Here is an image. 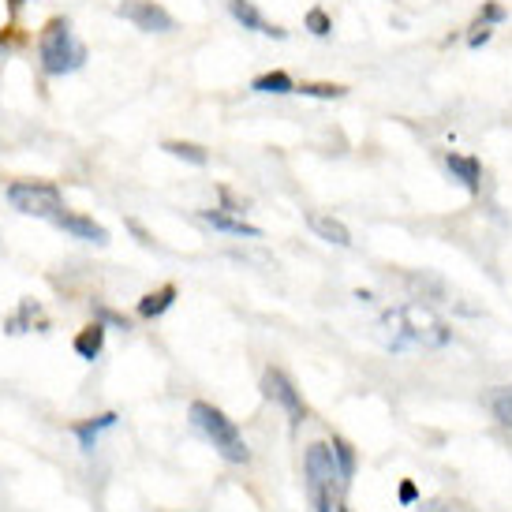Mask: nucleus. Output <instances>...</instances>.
I'll list each match as a JSON object with an SVG mask.
<instances>
[{
	"label": "nucleus",
	"instance_id": "obj_8",
	"mask_svg": "<svg viewBox=\"0 0 512 512\" xmlns=\"http://www.w3.org/2000/svg\"><path fill=\"white\" fill-rule=\"evenodd\" d=\"M228 12H232V19H236L243 30H251V34H262V38H277V42H285V38H288V30L281 27V23L266 19V15L258 12L251 0H228Z\"/></svg>",
	"mask_w": 512,
	"mask_h": 512
},
{
	"label": "nucleus",
	"instance_id": "obj_31",
	"mask_svg": "<svg viewBox=\"0 0 512 512\" xmlns=\"http://www.w3.org/2000/svg\"><path fill=\"white\" fill-rule=\"evenodd\" d=\"M333 512H352V509H348V505H337V509H333Z\"/></svg>",
	"mask_w": 512,
	"mask_h": 512
},
{
	"label": "nucleus",
	"instance_id": "obj_14",
	"mask_svg": "<svg viewBox=\"0 0 512 512\" xmlns=\"http://www.w3.org/2000/svg\"><path fill=\"white\" fill-rule=\"evenodd\" d=\"M30 326L45 329V326H49V322H45L42 307H38V303H34V299H23V303H19V311H15L12 318H8V322H4V329H8V333H27Z\"/></svg>",
	"mask_w": 512,
	"mask_h": 512
},
{
	"label": "nucleus",
	"instance_id": "obj_11",
	"mask_svg": "<svg viewBox=\"0 0 512 512\" xmlns=\"http://www.w3.org/2000/svg\"><path fill=\"white\" fill-rule=\"evenodd\" d=\"M199 221H202V225L217 228V232H225V236H243V240H262V228L247 225L243 217H232L228 210H202Z\"/></svg>",
	"mask_w": 512,
	"mask_h": 512
},
{
	"label": "nucleus",
	"instance_id": "obj_30",
	"mask_svg": "<svg viewBox=\"0 0 512 512\" xmlns=\"http://www.w3.org/2000/svg\"><path fill=\"white\" fill-rule=\"evenodd\" d=\"M19 8H23V0H8V12H12V15L19 12Z\"/></svg>",
	"mask_w": 512,
	"mask_h": 512
},
{
	"label": "nucleus",
	"instance_id": "obj_18",
	"mask_svg": "<svg viewBox=\"0 0 512 512\" xmlns=\"http://www.w3.org/2000/svg\"><path fill=\"white\" fill-rule=\"evenodd\" d=\"M251 90H255V94H296V83H292L288 72H266L251 83Z\"/></svg>",
	"mask_w": 512,
	"mask_h": 512
},
{
	"label": "nucleus",
	"instance_id": "obj_13",
	"mask_svg": "<svg viewBox=\"0 0 512 512\" xmlns=\"http://www.w3.org/2000/svg\"><path fill=\"white\" fill-rule=\"evenodd\" d=\"M101 348H105V326L101 322H90L86 329H79V337H75V356L86 359V363H94L101 356Z\"/></svg>",
	"mask_w": 512,
	"mask_h": 512
},
{
	"label": "nucleus",
	"instance_id": "obj_28",
	"mask_svg": "<svg viewBox=\"0 0 512 512\" xmlns=\"http://www.w3.org/2000/svg\"><path fill=\"white\" fill-rule=\"evenodd\" d=\"M419 512H456V505H449V501L434 498V501H423V505H419Z\"/></svg>",
	"mask_w": 512,
	"mask_h": 512
},
{
	"label": "nucleus",
	"instance_id": "obj_3",
	"mask_svg": "<svg viewBox=\"0 0 512 512\" xmlns=\"http://www.w3.org/2000/svg\"><path fill=\"white\" fill-rule=\"evenodd\" d=\"M38 60H42L45 75H68L79 72L86 64V45L75 38V30L68 19H49L38 38Z\"/></svg>",
	"mask_w": 512,
	"mask_h": 512
},
{
	"label": "nucleus",
	"instance_id": "obj_15",
	"mask_svg": "<svg viewBox=\"0 0 512 512\" xmlns=\"http://www.w3.org/2000/svg\"><path fill=\"white\" fill-rule=\"evenodd\" d=\"M116 419H120L116 412H105V415H98V419H86V423H79V427H75V438H79V445H83V453H94L101 430L116 427Z\"/></svg>",
	"mask_w": 512,
	"mask_h": 512
},
{
	"label": "nucleus",
	"instance_id": "obj_5",
	"mask_svg": "<svg viewBox=\"0 0 512 512\" xmlns=\"http://www.w3.org/2000/svg\"><path fill=\"white\" fill-rule=\"evenodd\" d=\"M8 202L12 210L27 217H45V221H57L68 206H64V195H60L57 184H45V180H15L8 187Z\"/></svg>",
	"mask_w": 512,
	"mask_h": 512
},
{
	"label": "nucleus",
	"instance_id": "obj_19",
	"mask_svg": "<svg viewBox=\"0 0 512 512\" xmlns=\"http://www.w3.org/2000/svg\"><path fill=\"white\" fill-rule=\"evenodd\" d=\"M161 150H165V154H172V157H180V161H187V165H199V169L210 161V154H206L199 143H184V139H169Z\"/></svg>",
	"mask_w": 512,
	"mask_h": 512
},
{
	"label": "nucleus",
	"instance_id": "obj_10",
	"mask_svg": "<svg viewBox=\"0 0 512 512\" xmlns=\"http://www.w3.org/2000/svg\"><path fill=\"white\" fill-rule=\"evenodd\" d=\"M53 225L64 228V232H68V236H75V240L98 243V247H105V243H109V228L98 225L94 217H83V214H72V210H64V214H60Z\"/></svg>",
	"mask_w": 512,
	"mask_h": 512
},
{
	"label": "nucleus",
	"instance_id": "obj_24",
	"mask_svg": "<svg viewBox=\"0 0 512 512\" xmlns=\"http://www.w3.org/2000/svg\"><path fill=\"white\" fill-rule=\"evenodd\" d=\"M490 38H494V27H486V23H479V19L468 27V45H471V49H483Z\"/></svg>",
	"mask_w": 512,
	"mask_h": 512
},
{
	"label": "nucleus",
	"instance_id": "obj_26",
	"mask_svg": "<svg viewBox=\"0 0 512 512\" xmlns=\"http://www.w3.org/2000/svg\"><path fill=\"white\" fill-rule=\"evenodd\" d=\"M98 318H101V322H109V326H116V329H131V322L124 318V314L105 311V307H98Z\"/></svg>",
	"mask_w": 512,
	"mask_h": 512
},
{
	"label": "nucleus",
	"instance_id": "obj_21",
	"mask_svg": "<svg viewBox=\"0 0 512 512\" xmlns=\"http://www.w3.org/2000/svg\"><path fill=\"white\" fill-rule=\"evenodd\" d=\"M296 94H303V98L337 101V98L348 94V86H341V83H296Z\"/></svg>",
	"mask_w": 512,
	"mask_h": 512
},
{
	"label": "nucleus",
	"instance_id": "obj_22",
	"mask_svg": "<svg viewBox=\"0 0 512 512\" xmlns=\"http://www.w3.org/2000/svg\"><path fill=\"white\" fill-rule=\"evenodd\" d=\"M303 27L311 30L314 38H329L333 34V19H329L326 8H311V12L303 15Z\"/></svg>",
	"mask_w": 512,
	"mask_h": 512
},
{
	"label": "nucleus",
	"instance_id": "obj_4",
	"mask_svg": "<svg viewBox=\"0 0 512 512\" xmlns=\"http://www.w3.org/2000/svg\"><path fill=\"white\" fill-rule=\"evenodd\" d=\"M303 475H307V498H311L314 512H333V490H344L341 471H337V460H333V445H322L314 441L307 445V456H303Z\"/></svg>",
	"mask_w": 512,
	"mask_h": 512
},
{
	"label": "nucleus",
	"instance_id": "obj_7",
	"mask_svg": "<svg viewBox=\"0 0 512 512\" xmlns=\"http://www.w3.org/2000/svg\"><path fill=\"white\" fill-rule=\"evenodd\" d=\"M262 393H266L273 404H281V408H285L292 427H299V423L307 419V404H303L299 389L292 385V378H288L285 370H277V367L266 370V374H262Z\"/></svg>",
	"mask_w": 512,
	"mask_h": 512
},
{
	"label": "nucleus",
	"instance_id": "obj_6",
	"mask_svg": "<svg viewBox=\"0 0 512 512\" xmlns=\"http://www.w3.org/2000/svg\"><path fill=\"white\" fill-rule=\"evenodd\" d=\"M116 15L128 19L131 27L143 30V34H169V30H176V19L161 4H154V0H120Z\"/></svg>",
	"mask_w": 512,
	"mask_h": 512
},
{
	"label": "nucleus",
	"instance_id": "obj_9",
	"mask_svg": "<svg viewBox=\"0 0 512 512\" xmlns=\"http://www.w3.org/2000/svg\"><path fill=\"white\" fill-rule=\"evenodd\" d=\"M445 172H449L468 195H479V191H483V161H479V157L453 154V150H449V154H445Z\"/></svg>",
	"mask_w": 512,
	"mask_h": 512
},
{
	"label": "nucleus",
	"instance_id": "obj_1",
	"mask_svg": "<svg viewBox=\"0 0 512 512\" xmlns=\"http://www.w3.org/2000/svg\"><path fill=\"white\" fill-rule=\"evenodd\" d=\"M378 329H382V341L389 352H404V348L438 352V348L453 341V329L445 326L423 299H412V303H400L393 311H385Z\"/></svg>",
	"mask_w": 512,
	"mask_h": 512
},
{
	"label": "nucleus",
	"instance_id": "obj_12",
	"mask_svg": "<svg viewBox=\"0 0 512 512\" xmlns=\"http://www.w3.org/2000/svg\"><path fill=\"white\" fill-rule=\"evenodd\" d=\"M307 221H311V228H314V236H318V240L333 243V247H352V232H348V225H344V221H337L333 214H311Z\"/></svg>",
	"mask_w": 512,
	"mask_h": 512
},
{
	"label": "nucleus",
	"instance_id": "obj_16",
	"mask_svg": "<svg viewBox=\"0 0 512 512\" xmlns=\"http://www.w3.org/2000/svg\"><path fill=\"white\" fill-rule=\"evenodd\" d=\"M172 303H176V285H161L157 292H146V296L139 299V314H143V318H161Z\"/></svg>",
	"mask_w": 512,
	"mask_h": 512
},
{
	"label": "nucleus",
	"instance_id": "obj_29",
	"mask_svg": "<svg viewBox=\"0 0 512 512\" xmlns=\"http://www.w3.org/2000/svg\"><path fill=\"white\" fill-rule=\"evenodd\" d=\"M128 228H131V232H135V236H139V243H146V247L154 243V240H150V232H146V228L139 225V221H128Z\"/></svg>",
	"mask_w": 512,
	"mask_h": 512
},
{
	"label": "nucleus",
	"instance_id": "obj_2",
	"mask_svg": "<svg viewBox=\"0 0 512 512\" xmlns=\"http://www.w3.org/2000/svg\"><path fill=\"white\" fill-rule=\"evenodd\" d=\"M187 419H191V427L199 430L202 438L214 445L217 453L225 456L228 464H247V460H251V449H247L240 427H236L221 408L206 404V400H195V404L187 408Z\"/></svg>",
	"mask_w": 512,
	"mask_h": 512
},
{
	"label": "nucleus",
	"instance_id": "obj_27",
	"mask_svg": "<svg viewBox=\"0 0 512 512\" xmlns=\"http://www.w3.org/2000/svg\"><path fill=\"white\" fill-rule=\"evenodd\" d=\"M15 30H19V27H15V23H8V27L0 30V49H12L15 42H23V38H19Z\"/></svg>",
	"mask_w": 512,
	"mask_h": 512
},
{
	"label": "nucleus",
	"instance_id": "obj_20",
	"mask_svg": "<svg viewBox=\"0 0 512 512\" xmlns=\"http://www.w3.org/2000/svg\"><path fill=\"white\" fill-rule=\"evenodd\" d=\"M333 460H337V471H341V483L348 486L352 475H356V449L344 438H333Z\"/></svg>",
	"mask_w": 512,
	"mask_h": 512
},
{
	"label": "nucleus",
	"instance_id": "obj_17",
	"mask_svg": "<svg viewBox=\"0 0 512 512\" xmlns=\"http://www.w3.org/2000/svg\"><path fill=\"white\" fill-rule=\"evenodd\" d=\"M486 408H490V415L498 419L501 427L512 430V385H494L490 397H486Z\"/></svg>",
	"mask_w": 512,
	"mask_h": 512
},
{
	"label": "nucleus",
	"instance_id": "obj_23",
	"mask_svg": "<svg viewBox=\"0 0 512 512\" xmlns=\"http://www.w3.org/2000/svg\"><path fill=\"white\" fill-rule=\"evenodd\" d=\"M479 23H486V27H498V23H505L509 15H505V8L501 4H494V0H486L483 8H479V15H475Z\"/></svg>",
	"mask_w": 512,
	"mask_h": 512
},
{
	"label": "nucleus",
	"instance_id": "obj_25",
	"mask_svg": "<svg viewBox=\"0 0 512 512\" xmlns=\"http://www.w3.org/2000/svg\"><path fill=\"white\" fill-rule=\"evenodd\" d=\"M397 498H400V505H415V501H419V486H415L412 479H404L397 490Z\"/></svg>",
	"mask_w": 512,
	"mask_h": 512
}]
</instances>
